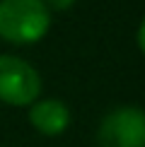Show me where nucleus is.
Masks as SVG:
<instances>
[{
	"label": "nucleus",
	"mask_w": 145,
	"mask_h": 147,
	"mask_svg": "<svg viewBox=\"0 0 145 147\" xmlns=\"http://www.w3.org/2000/svg\"><path fill=\"white\" fill-rule=\"evenodd\" d=\"M51 29L44 0H0V39L10 44H36Z\"/></svg>",
	"instance_id": "f257e3e1"
},
{
	"label": "nucleus",
	"mask_w": 145,
	"mask_h": 147,
	"mask_svg": "<svg viewBox=\"0 0 145 147\" xmlns=\"http://www.w3.org/2000/svg\"><path fill=\"white\" fill-rule=\"evenodd\" d=\"M41 94V75L27 60L0 56V101L10 106H32Z\"/></svg>",
	"instance_id": "f03ea898"
},
{
	"label": "nucleus",
	"mask_w": 145,
	"mask_h": 147,
	"mask_svg": "<svg viewBox=\"0 0 145 147\" xmlns=\"http://www.w3.org/2000/svg\"><path fill=\"white\" fill-rule=\"evenodd\" d=\"M99 147H145V111L138 106H116L99 123Z\"/></svg>",
	"instance_id": "7ed1b4c3"
},
{
	"label": "nucleus",
	"mask_w": 145,
	"mask_h": 147,
	"mask_svg": "<svg viewBox=\"0 0 145 147\" xmlns=\"http://www.w3.org/2000/svg\"><path fill=\"white\" fill-rule=\"evenodd\" d=\"M29 123L41 135H60L70 125V109L58 99H36L29 109Z\"/></svg>",
	"instance_id": "20e7f679"
},
{
	"label": "nucleus",
	"mask_w": 145,
	"mask_h": 147,
	"mask_svg": "<svg viewBox=\"0 0 145 147\" xmlns=\"http://www.w3.org/2000/svg\"><path fill=\"white\" fill-rule=\"evenodd\" d=\"M44 5L48 7V12L56 10V12H63V10H70L75 5V0H44Z\"/></svg>",
	"instance_id": "39448f33"
},
{
	"label": "nucleus",
	"mask_w": 145,
	"mask_h": 147,
	"mask_svg": "<svg viewBox=\"0 0 145 147\" xmlns=\"http://www.w3.org/2000/svg\"><path fill=\"white\" fill-rule=\"evenodd\" d=\"M138 46H140V51L145 53V17L140 20V27H138Z\"/></svg>",
	"instance_id": "423d86ee"
}]
</instances>
